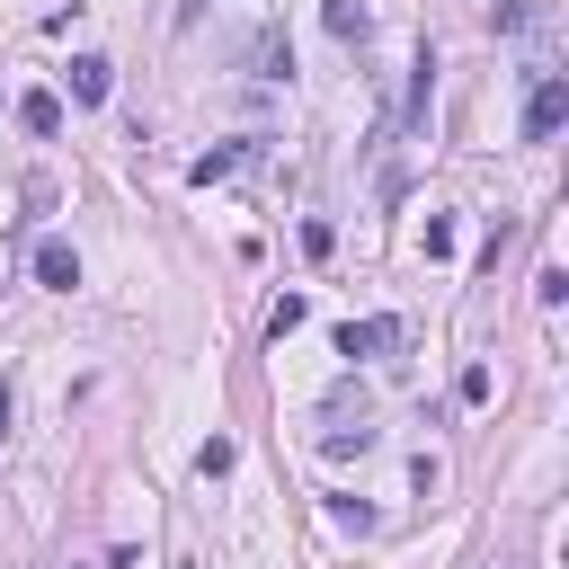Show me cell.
<instances>
[{
  "label": "cell",
  "mask_w": 569,
  "mask_h": 569,
  "mask_svg": "<svg viewBox=\"0 0 569 569\" xmlns=\"http://www.w3.org/2000/svg\"><path fill=\"white\" fill-rule=\"evenodd\" d=\"M560 116H569V80H560V71H542V80H533V98H525V142H551V133H560Z\"/></svg>",
  "instance_id": "6da1fadb"
},
{
  "label": "cell",
  "mask_w": 569,
  "mask_h": 569,
  "mask_svg": "<svg viewBox=\"0 0 569 569\" xmlns=\"http://www.w3.org/2000/svg\"><path fill=\"white\" fill-rule=\"evenodd\" d=\"M62 80H71V98H80V107H98V98L116 89V62H98V53H80V62L62 71Z\"/></svg>",
  "instance_id": "7a4b0ae2"
},
{
  "label": "cell",
  "mask_w": 569,
  "mask_h": 569,
  "mask_svg": "<svg viewBox=\"0 0 569 569\" xmlns=\"http://www.w3.org/2000/svg\"><path fill=\"white\" fill-rule=\"evenodd\" d=\"M36 276H44L53 293H71V284H80V249H71V240H44V249H36Z\"/></svg>",
  "instance_id": "3957f363"
},
{
  "label": "cell",
  "mask_w": 569,
  "mask_h": 569,
  "mask_svg": "<svg viewBox=\"0 0 569 569\" xmlns=\"http://www.w3.org/2000/svg\"><path fill=\"white\" fill-rule=\"evenodd\" d=\"M18 124H27V133H62V98H53V89H27V98H18Z\"/></svg>",
  "instance_id": "277c9868"
},
{
  "label": "cell",
  "mask_w": 569,
  "mask_h": 569,
  "mask_svg": "<svg viewBox=\"0 0 569 569\" xmlns=\"http://www.w3.org/2000/svg\"><path fill=\"white\" fill-rule=\"evenodd\" d=\"M240 169H249V142H222V151H204L187 178H196V187H213V178H240Z\"/></svg>",
  "instance_id": "5b68a950"
},
{
  "label": "cell",
  "mask_w": 569,
  "mask_h": 569,
  "mask_svg": "<svg viewBox=\"0 0 569 569\" xmlns=\"http://www.w3.org/2000/svg\"><path fill=\"white\" fill-rule=\"evenodd\" d=\"M320 27H329V36H365V9H356V0H320Z\"/></svg>",
  "instance_id": "8992f818"
},
{
  "label": "cell",
  "mask_w": 569,
  "mask_h": 569,
  "mask_svg": "<svg viewBox=\"0 0 569 569\" xmlns=\"http://www.w3.org/2000/svg\"><path fill=\"white\" fill-rule=\"evenodd\" d=\"M302 311H311V302H302V293H284V302H276V311H267V329H276V338H284V329H302Z\"/></svg>",
  "instance_id": "52a82bcc"
},
{
  "label": "cell",
  "mask_w": 569,
  "mask_h": 569,
  "mask_svg": "<svg viewBox=\"0 0 569 569\" xmlns=\"http://www.w3.org/2000/svg\"><path fill=\"white\" fill-rule=\"evenodd\" d=\"M196 471H204V480H222V471H231V436H213V445L196 453Z\"/></svg>",
  "instance_id": "ba28073f"
},
{
  "label": "cell",
  "mask_w": 569,
  "mask_h": 569,
  "mask_svg": "<svg viewBox=\"0 0 569 569\" xmlns=\"http://www.w3.org/2000/svg\"><path fill=\"white\" fill-rule=\"evenodd\" d=\"M0 427H9V382H0Z\"/></svg>",
  "instance_id": "9c48e42d"
}]
</instances>
